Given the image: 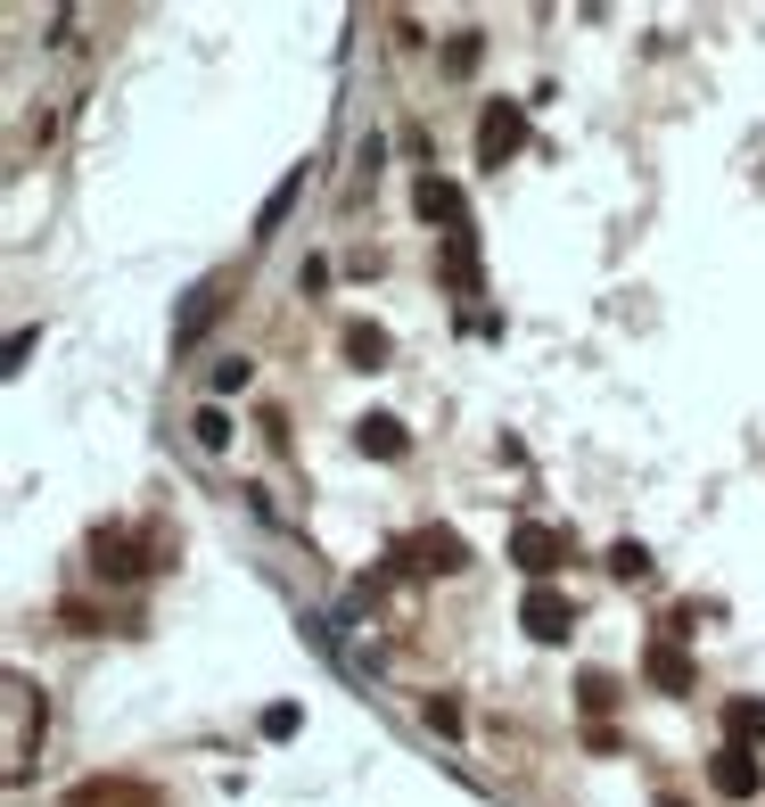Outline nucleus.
Instances as JSON below:
<instances>
[{"label": "nucleus", "instance_id": "obj_15", "mask_svg": "<svg viewBox=\"0 0 765 807\" xmlns=\"http://www.w3.org/2000/svg\"><path fill=\"white\" fill-rule=\"evenodd\" d=\"M247 379H255V363H247V354H231V363H223V371H215V388H223V396H231V388H247Z\"/></svg>", "mask_w": 765, "mask_h": 807}, {"label": "nucleus", "instance_id": "obj_17", "mask_svg": "<svg viewBox=\"0 0 765 807\" xmlns=\"http://www.w3.org/2000/svg\"><path fill=\"white\" fill-rule=\"evenodd\" d=\"M444 67H453V75H470V67H478V33H461L453 50H444Z\"/></svg>", "mask_w": 765, "mask_h": 807}, {"label": "nucleus", "instance_id": "obj_12", "mask_svg": "<svg viewBox=\"0 0 765 807\" xmlns=\"http://www.w3.org/2000/svg\"><path fill=\"white\" fill-rule=\"evenodd\" d=\"M346 354H354V363H363V371H371V363H379V354H388V338H379L371 322H354V330H346Z\"/></svg>", "mask_w": 765, "mask_h": 807}, {"label": "nucleus", "instance_id": "obj_3", "mask_svg": "<svg viewBox=\"0 0 765 807\" xmlns=\"http://www.w3.org/2000/svg\"><path fill=\"white\" fill-rule=\"evenodd\" d=\"M519 626L536 634V643H560V634L577 626V610H568V593H560V585H536V593L519 602Z\"/></svg>", "mask_w": 765, "mask_h": 807}, {"label": "nucleus", "instance_id": "obj_8", "mask_svg": "<svg viewBox=\"0 0 765 807\" xmlns=\"http://www.w3.org/2000/svg\"><path fill=\"white\" fill-rule=\"evenodd\" d=\"M420 215H429V223H461V189L429 174V182H420Z\"/></svg>", "mask_w": 765, "mask_h": 807}, {"label": "nucleus", "instance_id": "obj_6", "mask_svg": "<svg viewBox=\"0 0 765 807\" xmlns=\"http://www.w3.org/2000/svg\"><path fill=\"white\" fill-rule=\"evenodd\" d=\"M650 684L658 692H692V660L675 643H650Z\"/></svg>", "mask_w": 765, "mask_h": 807}, {"label": "nucleus", "instance_id": "obj_2", "mask_svg": "<svg viewBox=\"0 0 765 807\" xmlns=\"http://www.w3.org/2000/svg\"><path fill=\"white\" fill-rule=\"evenodd\" d=\"M519 140H527V116H519V99H494V108L478 116V165H502Z\"/></svg>", "mask_w": 765, "mask_h": 807}, {"label": "nucleus", "instance_id": "obj_1", "mask_svg": "<svg viewBox=\"0 0 765 807\" xmlns=\"http://www.w3.org/2000/svg\"><path fill=\"white\" fill-rule=\"evenodd\" d=\"M403 568H420V577H444V568H461L470 552H461V536L453 527H420V536H403V552H395Z\"/></svg>", "mask_w": 765, "mask_h": 807}, {"label": "nucleus", "instance_id": "obj_11", "mask_svg": "<svg viewBox=\"0 0 765 807\" xmlns=\"http://www.w3.org/2000/svg\"><path fill=\"white\" fill-rule=\"evenodd\" d=\"M725 726H733V750H741V741H757V733H765V700H733Z\"/></svg>", "mask_w": 765, "mask_h": 807}, {"label": "nucleus", "instance_id": "obj_9", "mask_svg": "<svg viewBox=\"0 0 765 807\" xmlns=\"http://www.w3.org/2000/svg\"><path fill=\"white\" fill-rule=\"evenodd\" d=\"M444 272H453L461 289H478V247H470V231H444Z\"/></svg>", "mask_w": 765, "mask_h": 807}, {"label": "nucleus", "instance_id": "obj_5", "mask_svg": "<svg viewBox=\"0 0 765 807\" xmlns=\"http://www.w3.org/2000/svg\"><path fill=\"white\" fill-rule=\"evenodd\" d=\"M708 782H716L725 799H757V758H749V750H716Z\"/></svg>", "mask_w": 765, "mask_h": 807}, {"label": "nucleus", "instance_id": "obj_14", "mask_svg": "<svg viewBox=\"0 0 765 807\" xmlns=\"http://www.w3.org/2000/svg\"><path fill=\"white\" fill-rule=\"evenodd\" d=\"M609 568H618V577H643L650 552H643V544H618V552H609Z\"/></svg>", "mask_w": 765, "mask_h": 807}, {"label": "nucleus", "instance_id": "obj_7", "mask_svg": "<svg viewBox=\"0 0 765 807\" xmlns=\"http://www.w3.org/2000/svg\"><path fill=\"white\" fill-rule=\"evenodd\" d=\"M354 437H363V454H379V461H395L403 445H412V437H403V420H388V412H371V420H363Z\"/></svg>", "mask_w": 765, "mask_h": 807}, {"label": "nucleus", "instance_id": "obj_16", "mask_svg": "<svg viewBox=\"0 0 765 807\" xmlns=\"http://www.w3.org/2000/svg\"><path fill=\"white\" fill-rule=\"evenodd\" d=\"M198 445H215V454H223V445H231V420H223V412H198Z\"/></svg>", "mask_w": 765, "mask_h": 807}, {"label": "nucleus", "instance_id": "obj_18", "mask_svg": "<svg viewBox=\"0 0 765 807\" xmlns=\"http://www.w3.org/2000/svg\"><path fill=\"white\" fill-rule=\"evenodd\" d=\"M667 807H684V799H667Z\"/></svg>", "mask_w": 765, "mask_h": 807}, {"label": "nucleus", "instance_id": "obj_10", "mask_svg": "<svg viewBox=\"0 0 765 807\" xmlns=\"http://www.w3.org/2000/svg\"><path fill=\"white\" fill-rule=\"evenodd\" d=\"M296 198H305V165H296V174H288V182H281V189H272V198H264V231H281Z\"/></svg>", "mask_w": 765, "mask_h": 807}, {"label": "nucleus", "instance_id": "obj_4", "mask_svg": "<svg viewBox=\"0 0 765 807\" xmlns=\"http://www.w3.org/2000/svg\"><path fill=\"white\" fill-rule=\"evenodd\" d=\"M510 561H519L527 577H551V568H560V536H551V527H536V519H527L519 536H510Z\"/></svg>", "mask_w": 765, "mask_h": 807}, {"label": "nucleus", "instance_id": "obj_13", "mask_svg": "<svg viewBox=\"0 0 765 807\" xmlns=\"http://www.w3.org/2000/svg\"><path fill=\"white\" fill-rule=\"evenodd\" d=\"M296 726H305V717H296V700H272V709H264V733H272V741H288Z\"/></svg>", "mask_w": 765, "mask_h": 807}]
</instances>
